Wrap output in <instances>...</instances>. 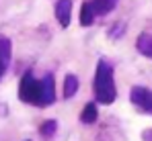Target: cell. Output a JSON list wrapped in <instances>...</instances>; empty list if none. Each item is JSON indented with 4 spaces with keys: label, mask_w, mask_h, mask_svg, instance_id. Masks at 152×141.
I'll list each match as a JSON object with an SVG mask.
<instances>
[{
    "label": "cell",
    "mask_w": 152,
    "mask_h": 141,
    "mask_svg": "<svg viewBox=\"0 0 152 141\" xmlns=\"http://www.w3.org/2000/svg\"><path fill=\"white\" fill-rule=\"evenodd\" d=\"M142 141H152V127L142 131Z\"/></svg>",
    "instance_id": "cell-13"
},
{
    "label": "cell",
    "mask_w": 152,
    "mask_h": 141,
    "mask_svg": "<svg viewBox=\"0 0 152 141\" xmlns=\"http://www.w3.org/2000/svg\"><path fill=\"white\" fill-rule=\"evenodd\" d=\"M136 47L144 57L152 59V33H140L138 41H136Z\"/></svg>",
    "instance_id": "cell-7"
},
{
    "label": "cell",
    "mask_w": 152,
    "mask_h": 141,
    "mask_svg": "<svg viewBox=\"0 0 152 141\" xmlns=\"http://www.w3.org/2000/svg\"><path fill=\"white\" fill-rule=\"evenodd\" d=\"M91 2H93V8H95V14L97 17H105V14H109L117 6L119 0H91Z\"/></svg>",
    "instance_id": "cell-8"
},
{
    "label": "cell",
    "mask_w": 152,
    "mask_h": 141,
    "mask_svg": "<svg viewBox=\"0 0 152 141\" xmlns=\"http://www.w3.org/2000/svg\"><path fill=\"white\" fill-rule=\"evenodd\" d=\"M97 14H95V8H93V2H84L82 8H80V25L82 27H91L95 23Z\"/></svg>",
    "instance_id": "cell-9"
},
{
    "label": "cell",
    "mask_w": 152,
    "mask_h": 141,
    "mask_svg": "<svg viewBox=\"0 0 152 141\" xmlns=\"http://www.w3.org/2000/svg\"><path fill=\"white\" fill-rule=\"evenodd\" d=\"M56 133H58V121H45V123H41V127H39V135L43 137L45 141H51L56 137Z\"/></svg>",
    "instance_id": "cell-10"
},
{
    "label": "cell",
    "mask_w": 152,
    "mask_h": 141,
    "mask_svg": "<svg viewBox=\"0 0 152 141\" xmlns=\"http://www.w3.org/2000/svg\"><path fill=\"white\" fill-rule=\"evenodd\" d=\"M56 100V80L51 74H45L41 78V106H50Z\"/></svg>",
    "instance_id": "cell-4"
},
{
    "label": "cell",
    "mask_w": 152,
    "mask_h": 141,
    "mask_svg": "<svg viewBox=\"0 0 152 141\" xmlns=\"http://www.w3.org/2000/svg\"><path fill=\"white\" fill-rule=\"evenodd\" d=\"M19 98L27 104L41 106V80L33 76V72H25L19 82Z\"/></svg>",
    "instance_id": "cell-2"
},
{
    "label": "cell",
    "mask_w": 152,
    "mask_h": 141,
    "mask_svg": "<svg viewBox=\"0 0 152 141\" xmlns=\"http://www.w3.org/2000/svg\"><path fill=\"white\" fill-rule=\"evenodd\" d=\"M129 100L134 106H138L142 113L152 115V90L144 88V86H134L129 90Z\"/></svg>",
    "instance_id": "cell-3"
},
{
    "label": "cell",
    "mask_w": 152,
    "mask_h": 141,
    "mask_svg": "<svg viewBox=\"0 0 152 141\" xmlns=\"http://www.w3.org/2000/svg\"><path fill=\"white\" fill-rule=\"evenodd\" d=\"M10 57H12V43H10L8 37L0 35V80H2V76L8 70Z\"/></svg>",
    "instance_id": "cell-5"
},
{
    "label": "cell",
    "mask_w": 152,
    "mask_h": 141,
    "mask_svg": "<svg viewBox=\"0 0 152 141\" xmlns=\"http://www.w3.org/2000/svg\"><path fill=\"white\" fill-rule=\"evenodd\" d=\"M78 92V78L74 74H68L64 80V98H74Z\"/></svg>",
    "instance_id": "cell-12"
},
{
    "label": "cell",
    "mask_w": 152,
    "mask_h": 141,
    "mask_svg": "<svg viewBox=\"0 0 152 141\" xmlns=\"http://www.w3.org/2000/svg\"><path fill=\"white\" fill-rule=\"evenodd\" d=\"M56 19L60 27H68L72 21V0H58L56 2Z\"/></svg>",
    "instance_id": "cell-6"
},
{
    "label": "cell",
    "mask_w": 152,
    "mask_h": 141,
    "mask_svg": "<svg viewBox=\"0 0 152 141\" xmlns=\"http://www.w3.org/2000/svg\"><path fill=\"white\" fill-rule=\"evenodd\" d=\"M99 117V113H97V104L95 102H88L84 108H82V113H80V123H84V125H93L95 121Z\"/></svg>",
    "instance_id": "cell-11"
},
{
    "label": "cell",
    "mask_w": 152,
    "mask_h": 141,
    "mask_svg": "<svg viewBox=\"0 0 152 141\" xmlns=\"http://www.w3.org/2000/svg\"><path fill=\"white\" fill-rule=\"evenodd\" d=\"M93 90H95L97 102H101V104H111V102L117 98L115 80H113V68H111V64L105 61V59H101V61L97 64Z\"/></svg>",
    "instance_id": "cell-1"
}]
</instances>
